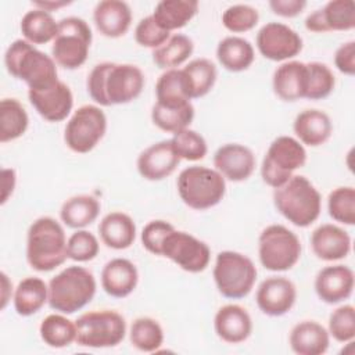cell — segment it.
I'll list each match as a JSON object with an SVG mask.
<instances>
[{
  "instance_id": "43",
  "label": "cell",
  "mask_w": 355,
  "mask_h": 355,
  "mask_svg": "<svg viewBox=\"0 0 355 355\" xmlns=\"http://www.w3.org/2000/svg\"><path fill=\"white\" fill-rule=\"evenodd\" d=\"M172 147L180 159L186 161H200L208 153V146L205 139L196 130L187 128L178 133H173L169 139Z\"/></svg>"
},
{
  "instance_id": "4",
  "label": "cell",
  "mask_w": 355,
  "mask_h": 355,
  "mask_svg": "<svg viewBox=\"0 0 355 355\" xmlns=\"http://www.w3.org/2000/svg\"><path fill=\"white\" fill-rule=\"evenodd\" d=\"M273 204L290 223L297 227H308L320 215L322 196L309 179L293 175L288 182L275 189Z\"/></svg>"
},
{
  "instance_id": "12",
  "label": "cell",
  "mask_w": 355,
  "mask_h": 355,
  "mask_svg": "<svg viewBox=\"0 0 355 355\" xmlns=\"http://www.w3.org/2000/svg\"><path fill=\"white\" fill-rule=\"evenodd\" d=\"M107 132V116L98 105L79 107L68 119L64 130L67 147L76 154L90 153Z\"/></svg>"
},
{
  "instance_id": "5",
  "label": "cell",
  "mask_w": 355,
  "mask_h": 355,
  "mask_svg": "<svg viewBox=\"0 0 355 355\" xmlns=\"http://www.w3.org/2000/svg\"><path fill=\"white\" fill-rule=\"evenodd\" d=\"M97 283L93 273L78 265L62 269L49 282V305L55 312L71 315L85 308L94 297Z\"/></svg>"
},
{
  "instance_id": "37",
  "label": "cell",
  "mask_w": 355,
  "mask_h": 355,
  "mask_svg": "<svg viewBox=\"0 0 355 355\" xmlns=\"http://www.w3.org/2000/svg\"><path fill=\"white\" fill-rule=\"evenodd\" d=\"M39 334L46 345L51 348H65L76 341V326L75 322L69 320L64 313H51L42 320Z\"/></svg>"
},
{
  "instance_id": "13",
  "label": "cell",
  "mask_w": 355,
  "mask_h": 355,
  "mask_svg": "<svg viewBox=\"0 0 355 355\" xmlns=\"http://www.w3.org/2000/svg\"><path fill=\"white\" fill-rule=\"evenodd\" d=\"M158 257L171 259L189 273H200L209 265L211 250L202 240L173 227L164 237Z\"/></svg>"
},
{
  "instance_id": "10",
  "label": "cell",
  "mask_w": 355,
  "mask_h": 355,
  "mask_svg": "<svg viewBox=\"0 0 355 355\" xmlns=\"http://www.w3.org/2000/svg\"><path fill=\"white\" fill-rule=\"evenodd\" d=\"M76 344L87 348H110L122 343L126 322L116 311L103 309L82 313L76 320Z\"/></svg>"
},
{
  "instance_id": "49",
  "label": "cell",
  "mask_w": 355,
  "mask_h": 355,
  "mask_svg": "<svg viewBox=\"0 0 355 355\" xmlns=\"http://www.w3.org/2000/svg\"><path fill=\"white\" fill-rule=\"evenodd\" d=\"M336 68L348 76L355 73V42L349 40L340 44L334 53Z\"/></svg>"
},
{
  "instance_id": "38",
  "label": "cell",
  "mask_w": 355,
  "mask_h": 355,
  "mask_svg": "<svg viewBox=\"0 0 355 355\" xmlns=\"http://www.w3.org/2000/svg\"><path fill=\"white\" fill-rule=\"evenodd\" d=\"M194 119V107L191 103L183 105H162L155 103L151 108L153 123L168 133H178L187 129Z\"/></svg>"
},
{
  "instance_id": "23",
  "label": "cell",
  "mask_w": 355,
  "mask_h": 355,
  "mask_svg": "<svg viewBox=\"0 0 355 355\" xmlns=\"http://www.w3.org/2000/svg\"><path fill=\"white\" fill-rule=\"evenodd\" d=\"M311 247L319 259L334 262L348 257L351 252V237L343 227L323 223L312 232Z\"/></svg>"
},
{
  "instance_id": "36",
  "label": "cell",
  "mask_w": 355,
  "mask_h": 355,
  "mask_svg": "<svg viewBox=\"0 0 355 355\" xmlns=\"http://www.w3.org/2000/svg\"><path fill=\"white\" fill-rule=\"evenodd\" d=\"M194 51L193 40L182 33L171 36L162 46L153 50V61L161 69H175L189 60Z\"/></svg>"
},
{
  "instance_id": "35",
  "label": "cell",
  "mask_w": 355,
  "mask_h": 355,
  "mask_svg": "<svg viewBox=\"0 0 355 355\" xmlns=\"http://www.w3.org/2000/svg\"><path fill=\"white\" fill-rule=\"evenodd\" d=\"M29 126V116L17 98L0 101V141L8 143L19 139Z\"/></svg>"
},
{
  "instance_id": "52",
  "label": "cell",
  "mask_w": 355,
  "mask_h": 355,
  "mask_svg": "<svg viewBox=\"0 0 355 355\" xmlns=\"http://www.w3.org/2000/svg\"><path fill=\"white\" fill-rule=\"evenodd\" d=\"M1 277V300H0V309H4L8 304V301L11 300V295H14L12 293V283L8 279L6 272L0 273Z\"/></svg>"
},
{
  "instance_id": "18",
  "label": "cell",
  "mask_w": 355,
  "mask_h": 355,
  "mask_svg": "<svg viewBox=\"0 0 355 355\" xmlns=\"http://www.w3.org/2000/svg\"><path fill=\"white\" fill-rule=\"evenodd\" d=\"M179 162L180 158L175 153L171 140H161L139 154L136 166L141 178L150 182H158L171 176Z\"/></svg>"
},
{
  "instance_id": "28",
  "label": "cell",
  "mask_w": 355,
  "mask_h": 355,
  "mask_svg": "<svg viewBox=\"0 0 355 355\" xmlns=\"http://www.w3.org/2000/svg\"><path fill=\"white\" fill-rule=\"evenodd\" d=\"M98 233L101 241L112 250H126L136 239L135 220L125 212L114 211L107 214L100 225Z\"/></svg>"
},
{
  "instance_id": "20",
  "label": "cell",
  "mask_w": 355,
  "mask_h": 355,
  "mask_svg": "<svg viewBox=\"0 0 355 355\" xmlns=\"http://www.w3.org/2000/svg\"><path fill=\"white\" fill-rule=\"evenodd\" d=\"M354 270L345 265H330L320 269L315 277V293L326 304H338L352 295Z\"/></svg>"
},
{
  "instance_id": "27",
  "label": "cell",
  "mask_w": 355,
  "mask_h": 355,
  "mask_svg": "<svg viewBox=\"0 0 355 355\" xmlns=\"http://www.w3.org/2000/svg\"><path fill=\"white\" fill-rule=\"evenodd\" d=\"M288 344L298 355H322L329 349L330 334L320 323L302 320L291 329Z\"/></svg>"
},
{
  "instance_id": "9",
  "label": "cell",
  "mask_w": 355,
  "mask_h": 355,
  "mask_svg": "<svg viewBox=\"0 0 355 355\" xmlns=\"http://www.w3.org/2000/svg\"><path fill=\"white\" fill-rule=\"evenodd\" d=\"M92 40V29L83 18H62L58 21V32L51 46V57L60 67L76 69L86 62Z\"/></svg>"
},
{
  "instance_id": "31",
  "label": "cell",
  "mask_w": 355,
  "mask_h": 355,
  "mask_svg": "<svg viewBox=\"0 0 355 355\" xmlns=\"http://www.w3.org/2000/svg\"><path fill=\"white\" fill-rule=\"evenodd\" d=\"M198 12V1L196 0H162L157 3L153 18L166 32H172L186 26Z\"/></svg>"
},
{
  "instance_id": "51",
  "label": "cell",
  "mask_w": 355,
  "mask_h": 355,
  "mask_svg": "<svg viewBox=\"0 0 355 355\" xmlns=\"http://www.w3.org/2000/svg\"><path fill=\"white\" fill-rule=\"evenodd\" d=\"M17 184V173L12 168H3L1 169V187H3V194H1V205L7 202V200L11 197L14 189Z\"/></svg>"
},
{
  "instance_id": "3",
  "label": "cell",
  "mask_w": 355,
  "mask_h": 355,
  "mask_svg": "<svg viewBox=\"0 0 355 355\" xmlns=\"http://www.w3.org/2000/svg\"><path fill=\"white\" fill-rule=\"evenodd\" d=\"M4 64L7 72L25 82L28 89H44L60 80L53 57L25 39H17L7 47Z\"/></svg>"
},
{
  "instance_id": "29",
  "label": "cell",
  "mask_w": 355,
  "mask_h": 355,
  "mask_svg": "<svg viewBox=\"0 0 355 355\" xmlns=\"http://www.w3.org/2000/svg\"><path fill=\"white\" fill-rule=\"evenodd\" d=\"M216 58L226 71L243 72L252 65L255 51L247 39L240 36H226L218 43Z\"/></svg>"
},
{
  "instance_id": "47",
  "label": "cell",
  "mask_w": 355,
  "mask_h": 355,
  "mask_svg": "<svg viewBox=\"0 0 355 355\" xmlns=\"http://www.w3.org/2000/svg\"><path fill=\"white\" fill-rule=\"evenodd\" d=\"M169 37H171V33L164 31L155 22L153 15L141 18L135 28V40L141 47L155 50L159 46H162Z\"/></svg>"
},
{
  "instance_id": "1",
  "label": "cell",
  "mask_w": 355,
  "mask_h": 355,
  "mask_svg": "<svg viewBox=\"0 0 355 355\" xmlns=\"http://www.w3.org/2000/svg\"><path fill=\"white\" fill-rule=\"evenodd\" d=\"M144 73L133 64L100 62L87 76V93L100 107L128 104L144 89Z\"/></svg>"
},
{
  "instance_id": "24",
  "label": "cell",
  "mask_w": 355,
  "mask_h": 355,
  "mask_svg": "<svg viewBox=\"0 0 355 355\" xmlns=\"http://www.w3.org/2000/svg\"><path fill=\"white\" fill-rule=\"evenodd\" d=\"M137 283V268L126 258H114L101 270V287L110 297L125 298L135 291Z\"/></svg>"
},
{
  "instance_id": "16",
  "label": "cell",
  "mask_w": 355,
  "mask_h": 355,
  "mask_svg": "<svg viewBox=\"0 0 355 355\" xmlns=\"http://www.w3.org/2000/svg\"><path fill=\"white\" fill-rule=\"evenodd\" d=\"M255 301L262 313L283 316L297 301V287L284 276H270L258 286Z\"/></svg>"
},
{
  "instance_id": "7",
  "label": "cell",
  "mask_w": 355,
  "mask_h": 355,
  "mask_svg": "<svg viewBox=\"0 0 355 355\" xmlns=\"http://www.w3.org/2000/svg\"><path fill=\"white\" fill-rule=\"evenodd\" d=\"M257 268L244 254L237 251H220L215 258L214 282L218 291L229 300L247 297L257 280Z\"/></svg>"
},
{
  "instance_id": "17",
  "label": "cell",
  "mask_w": 355,
  "mask_h": 355,
  "mask_svg": "<svg viewBox=\"0 0 355 355\" xmlns=\"http://www.w3.org/2000/svg\"><path fill=\"white\" fill-rule=\"evenodd\" d=\"M309 32L326 33L355 28V4L352 0H331L305 18Z\"/></svg>"
},
{
  "instance_id": "42",
  "label": "cell",
  "mask_w": 355,
  "mask_h": 355,
  "mask_svg": "<svg viewBox=\"0 0 355 355\" xmlns=\"http://www.w3.org/2000/svg\"><path fill=\"white\" fill-rule=\"evenodd\" d=\"M327 209L333 220L348 226L355 225V189L343 186L330 191Z\"/></svg>"
},
{
  "instance_id": "6",
  "label": "cell",
  "mask_w": 355,
  "mask_h": 355,
  "mask_svg": "<svg viewBox=\"0 0 355 355\" xmlns=\"http://www.w3.org/2000/svg\"><path fill=\"white\" fill-rule=\"evenodd\" d=\"M180 200L191 209L204 211L218 205L226 193V179L216 171L201 165L184 168L176 180Z\"/></svg>"
},
{
  "instance_id": "25",
  "label": "cell",
  "mask_w": 355,
  "mask_h": 355,
  "mask_svg": "<svg viewBox=\"0 0 355 355\" xmlns=\"http://www.w3.org/2000/svg\"><path fill=\"white\" fill-rule=\"evenodd\" d=\"M306 62L290 60L280 64L272 76L275 94L283 101H297L306 94Z\"/></svg>"
},
{
  "instance_id": "33",
  "label": "cell",
  "mask_w": 355,
  "mask_h": 355,
  "mask_svg": "<svg viewBox=\"0 0 355 355\" xmlns=\"http://www.w3.org/2000/svg\"><path fill=\"white\" fill-rule=\"evenodd\" d=\"M182 73L190 100L207 96L212 90L218 78L216 67L208 58L191 60L184 68H182Z\"/></svg>"
},
{
  "instance_id": "53",
  "label": "cell",
  "mask_w": 355,
  "mask_h": 355,
  "mask_svg": "<svg viewBox=\"0 0 355 355\" xmlns=\"http://www.w3.org/2000/svg\"><path fill=\"white\" fill-rule=\"evenodd\" d=\"M71 4V1H51V0H44V1H33V6L36 8H40V10H44L47 12H51V11H55L61 7H65Z\"/></svg>"
},
{
  "instance_id": "34",
  "label": "cell",
  "mask_w": 355,
  "mask_h": 355,
  "mask_svg": "<svg viewBox=\"0 0 355 355\" xmlns=\"http://www.w3.org/2000/svg\"><path fill=\"white\" fill-rule=\"evenodd\" d=\"M19 29L25 40L33 46L46 44L55 39L58 32V22L53 18L51 12L35 7L22 17Z\"/></svg>"
},
{
  "instance_id": "48",
  "label": "cell",
  "mask_w": 355,
  "mask_h": 355,
  "mask_svg": "<svg viewBox=\"0 0 355 355\" xmlns=\"http://www.w3.org/2000/svg\"><path fill=\"white\" fill-rule=\"evenodd\" d=\"M173 229V225L162 220V219H155L148 222L143 230H141V244L143 247L154 254V255H159V247L161 243L164 240V237Z\"/></svg>"
},
{
  "instance_id": "46",
  "label": "cell",
  "mask_w": 355,
  "mask_h": 355,
  "mask_svg": "<svg viewBox=\"0 0 355 355\" xmlns=\"http://www.w3.org/2000/svg\"><path fill=\"white\" fill-rule=\"evenodd\" d=\"M329 334L338 343H348L355 338V308L345 304L336 308L329 316Z\"/></svg>"
},
{
  "instance_id": "30",
  "label": "cell",
  "mask_w": 355,
  "mask_h": 355,
  "mask_svg": "<svg viewBox=\"0 0 355 355\" xmlns=\"http://www.w3.org/2000/svg\"><path fill=\"white\" fill-rule=\"evenodd\" d=\"M12 302L19 316H32L49 302V284L36 276L25 277L14 290Z\"/></svg>"
},
{
  "instance_id": "41",
  "label": "cell",
  "mask_w": 355,
  "mask_h": 355,
  "mask_svg": "<svg viewBox=\"0 0 355 355\" xmlns=\"http://www.w3.org/2000/svg\"><path fill=\"white\" fill-rule=\"evenodd\" d=\"M306 94L308 100H323L331 94L336 86L333 71L323 62H306Z\"/></svg>"
},
{
  "instance_id": "26",
  "label": "cell",
  "mask_w": 355,
  "mask_h": 355,
  "mask_svg": "<svg viewBox=\"0 0 355 355\" xmlns=\"http://www.w3.org/2000/svg\"><path fill=\"white\" fill-rule=\"evenodd\" d=\"M293 130L302 146L318 147L330 139L333 123L330 116L320 110H304L295 116Z\"/></svg>"
},
{
  "instance_id": "2",
  "label": "cell",
  "mask_w": 355,
  "mask_h": 355,
  "mask_svg": "<svg viewBox=\"0 0 355 355\" xmlns=\"http://www.w3.org/2000/svg\"><path fill=\"white\" fill-rule=\"evenodd\" d=\"M67 236L62 225L51 216L33 220L26 234V261L37 272H50L67 258Z\"/></svg>"
},
{
  "instance_id": "14",
  "label": "cell",
  "mask_w": 355,
  "mask_h": 355,
  "mask_svg": "<svg viewBox=\"0 0 355 355\" xmlns=\"http://www.w3.org/2000/svg\"><path fill=\"white\" fill-rule=\"evenodd\" d=\"M255 44L265 58L286 62L301 53L302 37L286 24L268 22L258 31Z\"/></svg>"
},
{
  "instance_id": "40",
  "label": "cell",
  "mask_w": 355,
  "mask_h": 355,
  "mask_svg": "<svg viewBox=\"0 0 355 355\" xmlns=\"http://www.w3.org/2000/svg\"><path fill=\"white\" fill-rule=\"evenodd\" d=\"M129 338L136 349L141 352H155L164 344V330L158 320L141 316L133 320Z\"/></svg>"
},
{
  "instance_id": "8",
  "label": "cell",
  "mask_w": 355,
  "mask_h": 355,
  "mask_svg": "<svg viewBox=\"0 0 355 355\" xmlns=\"http://www.w3.org/2000/svg\"><path fill=\"white\" fill-rule=\"evenodd\" d=\"M301 251L298 236L283 225H269L259 234L258 258L270 272L293 269L301 258Z\"/></svg>"
},
{
  "instance_id": "50",
  "label": "cell",
  "mask_w": 355,
  "mask_h": 355,
  "mask_svg": "<svg viewBox=\"0 0 355 355\" xmlns=\"http://www.w3.org/2000/svg\"><path fill=\"white\" fill-rule=\"evenodd\" d=\"M269 7L273 14L283 18H294L300 15L306 7L305 0H270Z\"/></svg>"
},
{
  "instance_id": "39",
  "label": "cell",
  "mask_w": 355,
  "mask_h": 355,
  "mask_svg": "<svg viewBox=\"0 0 355 355\" xmlns=\"http://www.w3.org/2000/svg\"><path fill=\"white\" fill-rule=\"evenodd\" d=\"M155 97L162 105H183L191 103L182 69H166L155 83Z\"/></svg>"
},
{
  "instance_id": "32",
  "label": "cell",
  "mask_w": 355,
  "mask_h": 355,
  "mask_svg": "<svg viewBox=\"0 0 355 355\" xmlns=\"http://www.w3.org/2000/svg\"><path fill=\"white\" fill-rule=\"evenodd\" d=\"M100 214V202L89 194H78L61 205L60 218L71 229H85L92 225Z\"/></svg>"
},
{
  "instance_id": "45",
  "label": "cell",
  "mask_w": 355,
  "mask_h": 355,
  "mask_svg": "<svg viewBox=\"0 0 355 355\" xmlns=\"http://www.w3.org/2000/svg\"><path fill=\"white\" fill-rule=\"evenodd\" d=\"M100 244L97 237L85 229H78L72 233L67 243L68 258L75 262H89L97 257Z\"/></svg>"
},
{
  "instance_id": "11",
  "label": "cell",
  "mask_w": 355,
  "mask_h": 355,
  "mask_svg": "<svg viewBox=\"0 0 355 355\" xmlns=\"http://www.w3.org/2000/svg\"><path fill=\"white\" fill-rule=\"evenodd\" d=\"M306 162L305 147L291 136H279L268 147L261 165L262 180L272 189L283 186Z\"/></svg>"
},
{
  "instance_id": "44",
  "label": "cell",
  "mask_w": 355,
  "mask_h": 355,
  "mask_svg": "<svg viewBox=\"0 0 355 355\" xmlns=\"http://www.w3.org/2000/svg\"><path fill=\"white\" fill-rule=\"evenodd\" d=\"M259 21L258 10L248 4H233L222 14L223 26L233 33H244L255 28Z\"/></svg>"
},
{
  "instance_id": "19",
  "label": "cell",
  "mask_w": 355,
  "mask_h": 355,
  "mask_svg": "<svg viewBox=\"0 0 355 355\" xmlns=\"http://www.w3.org/2000/svg\"><path fill=\"white\" fill-rule=\"evenodd\" d=\"M255 162L251 148L240 143L223 144L214 154L215 169L230 182L247 180L255 169Z\"/></svg>"
},
{
  "instance_id": "15",
  "label": "cell",
  "mask_w": 355,
  "mask_h": 355,
  "mask_svg": "<svg viewBox=\"0 0 355 355\" xmlns=\"http://www.w3.org/2000/svg\"><path fill=\"white\" fill-rule=\"evenodd\" d=\"M28 98L36 112L47 122L64 121L73 107L72 92L62 80L44 89H29Z\"/></svg>"
},
{
  "instance_id": "21",
  "label": "cell",
  "mask_w": 355,
  "mask_h": 355,
  "mask_svg": "<svg viewBox=\"0 0 355 355\" xmlns=\"http://www.w3.org/2000/svg\"><path fill=\"white\" fill-rule=\"evenodd\" d=\"M216 336L227 344H240L252 333V319L245 308L237 304L220 306L214 318Z\"/></svg>"
},
{
  "instance_id": "22",
  "label": "cell",
  "mask_w": 355,
  "mask_h": 355,
  "mask_svg": "<svg viewBox=\"0 0 355 355\" xmlns=\"http://www.w3.org/2000/svg\"><path fill=\"white\" fill-rule=\"evenodd\" d=\"M93 22L103 36L116 39L129 31L132 25V10L126 1L103 0L94 7Z\"/></svg>"
}]
</instances>
